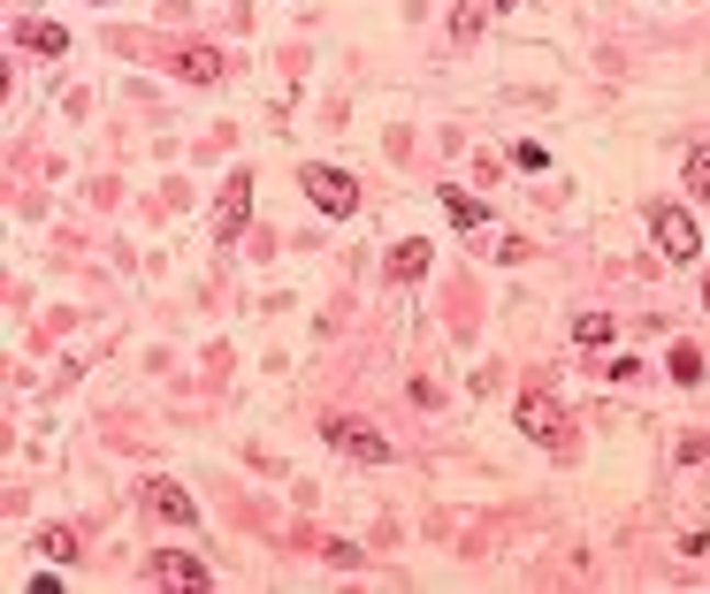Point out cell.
<instances>
[{
  "label": "cell",
  "instance_id": "6da1fadb",
  "mask_svg": "<svg viewBox=\"0 0 710 594\" xmlns=\"http://www.w3.org/2000/svg\"><path fill=\"white\" fill-rule=\"evenodd\" d=\"M650 237H657V252H665V260H680V267L703 252V229H696V214H688V206H650Z\"/></svg>",
  "mask_w": 710,
  "mask_h": 594
},
{
  "label": "cell",
  "instance_id": "7a4b0ae2",
  "mask_svg": "<svg viewBox=\"0 0 710 594\" xmlns=\"http://www.w3.org/2000/svg\"><path fill=\"white\" fill-rule=\"evenodd\" d=\"M298 183H306V198H314L322 214H352V206H359V183L345 175V168H329V160H314Z\"/></svg>",
  "mask_w": 710,
  "mask_h": 594
},
{
  "label": "cell",
  "instance_id": "3957f363",
  "mask_svg": "<svg viewBox=\"0 0 710 594\" xmlns=\"http://www.w3.org/2000/svg\"><path fill=\"white\" fill-rule=\"evenodd\" d=\"M322 435L345 449V457H359V465H390V457H397V443H390V435H374L367 420H329Z\"/></svg>",
  "mask_w": 710,
  "mask_h": 594
},
{
  "label": "cell",
  "instance_id": "277c9868",
  "mask_svg": "<svg viewBox=\"0 0 710 594\" xmlns=\"http://www.w3.org/2000/svg\"><path fill=\"white\" fill-rule=\"evenodd\" d=\"M245 221H252V168H237V175L222 183V206H214V244L245 237Z\"/></svg>",
  "mask_w": 710,
  "mask_h": 594
},
{
  "label": "cell",
  "instance_id": "5b68a950",
  "mask_svg": "<svg viewBox=\"0 0 710 594\" xmlns=\"http://www.w3.org/2000/svg\"><path fill=\"white\" fill-rule=\"evenodd\" d=\"M520 427H528V443L557 449L565 443V412H557V397H520Z\"/></svg>",
  "mask_w": 710,
  "mask_h": 594
},
{
  "label": "cell",
  "instance_id": "8992f818",
  "mask_svg": "<svg viewBox=\"0 0 710 594\" xmlns=\"http://www.w3.org/2000/svg\"><path fill=\"white\" fill-rule=\"evenodd\" d=\"M154 580H161V587H206L214 572H206L191 549H161V557H154Z\"/></svg>",
  "mask_w": 710,
  "mask_h": 594
},
{
  "label": "cell",
  "instance_id": "52a82bcc",
  "mask_svg": "<svg viewBox=\"0 0 710 594\" xmlns=\"http://www.w3.org/2000/svg\"><path fill=\"white\" fill-rule=\"evenodd\" d=\"M146 503H154V511H161V518H169V526H199V503H191V495H183L177 480H154V495H146Z\"/></svg>",
  "mask_w": 710,
  "mask_h": 594
},
{
  "label": "cell",
  "instance_id": "ba28073f",
  "mask_svg": "<svg viewBox=\"0 0 710 594\" xmlns=\"http://www.w3.org/2000/svg\"><path fill=\"white\" fill-rule=\"evenodd\" d=\"M420 275H428V244H420V237H405V244L390 252V283H420Z\"/></svg>",
  "mask_w": 710,
  "mask_h": 594
},
{
  "label": "cell",
  "instance_id": "9c48e42d",
  "mask_svg": "<svg viewBox=\"0 0 710 594\" xmlns=\"http://www.w3.org/2000/svg\"><path fill=\"white\" fill-rule=\"evenodd\" d=\"M31 549H38L46 564H69V557H77V534H69V526H38V534H31Z\"/></svg>",
  "mask_w": 710,
  "mask_h": 594
},
{
  "label": "cell",
  "instance_id": "30bf717a",
  "mask_svg": "<svg viewBox=\"0 0 710 594\" xmlns=\"http://www.w3.org/2000/svg\"><path fill=\"white\" fill-rule=\"evenodd\" d=\"M443 214H451V221H459V229H482V221H489V206H482V198H466V191H459V183H451V191H443Z\"/></svg>",
  "mask_w": 710,
  "mask_h": 594
},
{
  "label": "cell",
  "instance_id": "8fae6325",
  "mask_svg": "<svg viewBox=\"0 0 710 594\" xmlns=\"http://www.w3.org/2000/svg\"><path fill=\"white\" fill-rule=\"evenodd\" d=\"M673 381H680V389L703 381V351H696V343H673Z\"/></svg>",
  "mask_w": 710,
  "mask_h": 594
},
{
  "label": "cell",
  "instance_id": "7c38bea8",
  "mask_svg": "<svg viewBox=\"0 0 710 594\" xmlns=\"http://www.w3.org/2000/svg\"><path fill=\"white\" fill-rule=\"evenodd\" d=\"M23 46H38V54H61V46H69V31H61V23H23Z\"/></svg>",
  "mask_w": 710,
  "mask_h": 594
},
{
  "label": "cell",
  "instance_id": "4fadbf2b",
  "mask_svg": "<svg viewBox=\"0 0 710 594\" xmlns=\"http://www.w3.org/2000/svg\"><path fill=\"white\" fill-rule=\"evenodd\" d=\"M177 69L191 77V84H214V77H222V61H214V54H199V46H191V54H177Z\"/></svg>",
  "mask_w": 710,
  "mask_h": 594
},
{
  "label": "cell",
  "instance_id": "5bb4252c",
  "mask_svg": "<svg viewBox=\"0 0 710 594\" xmlns=\"http://www.w3.org/2000/svg\"><path fill=\"white\" fill-rule=\"evenodd\" d=\"M688 191H696V198H710V146L688 152Z\"/></svg>",
  "mask_w": 710,
  "mask_h": 594
},
{
  "label": "cell",
  "instance_id": "9a60e30c",
  "mask_svg": "<svg viewBox=\"0 0 710 594\" xmlns=\"http://www.w3.org/2000/svg\"><path fill=\"white\" fill-rule=\"evenodd\" d=\"M573 335H581V343H611V320H604V312H581Z\"/></svg>",
  "mask_w": 710,
  "mask_h": 594
},
{
  "label": "cell",
  "instance_id": "2e32d148",
  "mask_svg": "<svg viewBox=\"0 0 710 594\" xmlns=\"http://www.w3.org/2000/svg\"><path fill=\"white\" fill-rule=\"evenodd\" d=\"M497 8H520V0H497Z\"/></svg>",
  "mask_w": 710,
  "mask_h": 594
},
{
  "label": "cell",
  "instance_id": "e0dca14e",
  "mask_svg": "<svg viewBox=\"0 0 710 594\" xmlns=\"http://www.w3.org/2000/svg\"><path fill=\"white\" fill-rule=\"evenodd\" d=\"M703 297H710V275H703Z\"/></svg>",
  "mask_w": 710,
  "mask_h": 594
}]
</instances>
